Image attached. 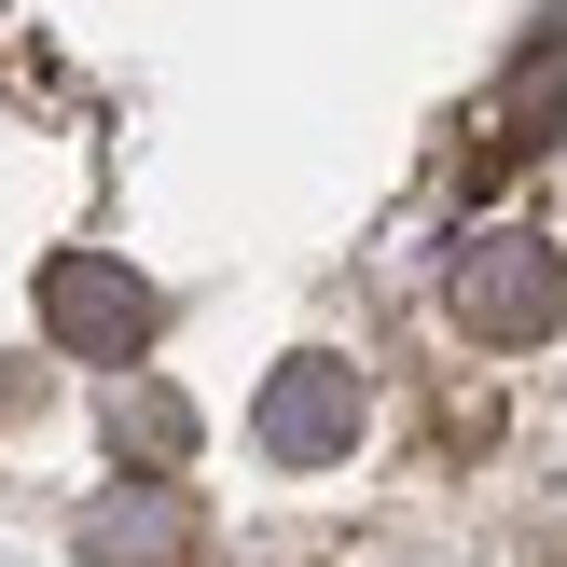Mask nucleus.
I'll return each instance as SVG.
<instances>
[{"label": "nucleus", "instance_id": "1", "mask_svg": "<svg viewBox=\"0 0 567 567\" xmlns=\"http://www.w3.org/2000/svg\"><path fill=\"white\" fill-rule=\"evenodd\" d=\"M443 319L471 332V347H540L567 332V249L540 221H485V236H457V264H443Z\"/></svg>", "mask_w": 567, "mask_h": 567}, {"label": "nucleus", "instance_id": "2", "mask_svg": "<svg viewBox=\"0 0 567 567\" xmlns=\"http://www.w3.org/2000/svg\"><path fill=\"white\" fill-rule=\"evenodd\" d=\"M28 319H42L70 360H97V374H138L153 332H166V291L138 264H111V249H55V264L28 277Z\"/></svg>", "mask_w": 567, "mask_h": 567}, {"label": "nucleus", "instance_id": "3", "mask_svg": "<svg viewBox=\"0 0 567 567\" xmlns=\"http://www.w3.org/2000/svg\"><path fill=\"white\" fill-rule=\"evenodd\" d=\"M249 443H264L277 471H332V457L360 443V374H347L332 347H291L264 388H249Z\"/></svg>", "mask_w": 567, "mask_h": 567}, {"label": "nucleus", "instance_id": "4", "mask_svg": "<svg viewBox=\"0 0 567 567\" xmlns=\"http://www.w3.org/2000/svg\"><path fill=\"white\" fill-rule=\"evenodd\" d=\"M194 554V498L181 485H111L83 513V567H181Z\"/></svg>", "mask_w": 567, "mask_h": 567}, {"label": "nucleus", "instance_id": "5", "mask_svg": "<svg viewBox=\"0 0 567 567\" xmlns=\"http://www.w3.org/2000/svg\"><path fill=\"white\" fill-rule=\"evenodd\" d=\"M485 111H498V125H485L498 153H526V138H567V28H554V14L513 42V70H498V97H485Z\"/></svg>", "mask_w": 567, "mask_h": 567}, {"label": "nucleus", "instance_id": "6", "mask_svg": "<svg viewBox=\"0 0 567 567\" xmlns=\"http://www.w3.org/2000/svg\"><path fill=\"white\" fill-rule=\"evenodd\" d=\"M111 443H125V471H138V485H181V457H194V402H166V388H125V402H111Z\"/></svg>", "mask_w": 567, "mask_h": 567}]
</instances>
